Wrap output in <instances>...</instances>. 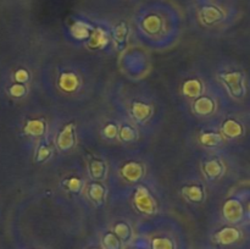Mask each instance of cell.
Listing matches in <instances>:
<instances>
[{
  "mask_svg": "<svg viewBox=\"0 0 250 249\" xmlns=\"http://www.w3.org/2000/svg\"><path fill=\"white\" fill-rule=\"evenodd\" d=\"M220 80L225 84L231 97L241 99L246 95L247 88L244 83V75L241 71H229L220 75Z\"/></svg>",
  "mask_w": 250,
  "mask_h": 249,
  "instance_id": "6da1fadb",
  "label": "cell"
},
{
  "mask_svg": "<svg viewBox=\"0 0 250 249\" xmlns=\"http://www.w3.org/2000/svg\"><path fill=\"white\" fill-rule=\"evenodd\" d=\"M242 239V231L234 226H225L216 231L212 236V242L217 246L229 247Z\"/></svg>",
  "mask_w": 250,
  "mask_h": 249,
  "instance_id": "7a4b0ae2",
  "label": "cell"
},
{
  "mask_svg": "<svg viewBox=\"0 0 250 249\" xmlns=\"http://www.w3.org/2000/svg\"><path fill=\"white\" fill-rule=\"evenodd\" d=\"M222 214H224V217L227 222L238 224L243 220L246 211H244V207L241 200L231 198V199L225 202L224 207H222Z\"/></svg>",
  "mask_w": 250,
  "mask_h": 249,
  "instance_id": "3957f363",
  "label": "cell"
},
{
  "mask_svg": "<svg viewBox=\"0 0 250 249\" xmlns=\"http://www.w3.org/2000/svg\"><path fill=\"white\" fill-rule=\"evenodd\" d=\"M134 205L137 210L143 214L151 215L156 211L155 200L148 192V189L144 187L137 188L136 194H134Z\"/></svg>",
  "mask_w": 250,
  "mask_h": 249,
  "instance_id": "277c9868",
  "label": "cell"
},
{
  "mask_svg": "<svg viewBox=\"0 0 250 249\" xmlns=\"http://www.w3.org/2000/svg\"><path fill=\"white\" fill-rule=\"evenodd\" d=\"M75 144V124H68L58 136V146L61 150H68Z\"/></svg>",
  "mask_w": 250,
  "mask_h": 249,
  "instance_id": "5b68a950",
  "label": "cell"
},
{
  "mask_svg": "<svg viewBox=\"0 0 250 249\" xmlns=\"http://www.w3.org/2000/svg\"><path fill=\"white\" fill-rule=\"evenodd\" d=\"M109 43V34L105 29L102 27H97L93 29V32L89 36V42H88V46L92 49H102L107 45Z\"/></svg>",
  "mask_w": 250,
  "mask_h": 249,
  "instance_id": "8992f818",
  "label": "cell"
},
{
  "mask_svg": "<svg viewBox=\"0 0 250 249\" xmlns=\"http://www.w3.org/2000/svg\"><path fill=\"white\" fill-rule=\"evenodd\" d=\"M222 133L229 138H238L244 134V126L234 119H229L222 124Z\"/></svg>",
  "mask_w": 250,
  "mask_h": 249,
  "instance_id": "52a82bcc",
  "label": "cell"
},
{
  "mask_svg": "<svg viewBox=\"0 0 250 249\" xmlns=\"http://www.w3.org/2000/svg\"><path fill=\"white\" fill-rule=\"evenodd\" d=\"M225 14L216 6H204L200 11V17L205 24H214L224 19Z\"/></svg>",
  "mask_w": 250,
  "mask_h": 249,
  "instance_id": "ba28073f",
  "label": "cell"
},
{
  "mask_svg": "<svg viewBox=\"0 0 250 249\" xmlns=\"http://www.w3.org/2000/svg\"><path fill=\"white\" fill-rule=\"evenodd\" d=\"M121 173L128 182H137L143 175V167L138 163H127L122 166Z\"/></svg>",
  "mask_w": 250,
  "mask_h": 249,
  "instance_id": "9c48e42d",
  "label": "cell"
},
{
  "mask_svg": "<svg viewBox=\"0 0 250 249\" xmlns=\"http://www.w3.org/2000/svg\"><path fill=\"white\" fill-rule=\"evenodd\" d=\"M215 110L214 100L208 97H199L194 103V111L199 115H210Z\"/></svg>",
  "mask_w": 250,
  "mask_h": 249,
  "instance_id": "30bf717a",
  "label": "cell"
},
{
  "mask_svg": "<svg viewBox=\"0 0 250 249\" xmlns=\"http://www.w3.org/2000/svg\"><path fill=\"white\" fill-rule=\"evenodd\" d=\"M203 170H204L207 177H209L210 180H215V178L220 177V176L224 173V165H222L221 161L219 160H210L207 161L203 166Z\"/></svg>",
  "mask_w": 250,
  "mask_h": 249,
  "instance_id": "8fae6325",
  "label": "cell"
},
{
  "mask_svg": "<svg viewBox=\"0 0 250 249\" xmlns=\"http://www.w3.org/2000/svg\"><path fill=\"white\" fill-rule=\"evenodd\" d=\"M59 85L63 92H73L78 88V78L75 73H62L59 78Z\"/></svg>",
  "mask_w": 250,
  "mask_h": 249,
  "instance_id": "7c38bea8",
  "label": "cell"
},
{
  "mask_svg": "<svg viewBox=\"0 0 250 249\" xmlns=\"http://www.w3.org/2000/svg\"><path fill=\"white\" fill-rule=\"evenodd\" d=\"M151 111H153L151 106L146 103L134 102L132 104V114H133L134 119L138 121H146L151 115Z\"/></svg>",
  "mask_w": 250,
  "mask_h": 249,
  "instance_id": "4fadbf2b",
  "label": "cell"
},
{
  "mask_svg": "<svg viewBox=\"0 0 250 249\" xmlns=\"http://www.w3.org/2000/svg\"><path fill=\"white\" fill-rule=\"evenodd\" d=\"M90 26L88 23H85L84 21H76L75 23L71 26L70 32L72 34L73 38L78 39V41H82V39L89 38L90 36Z\"/></svg>",
  "mask_w": 250,
  "mask_h": 249,
  "instance_id": "5bb4252c",
  "label": "cell"
},
{
  "mask_svg": "<svg viewBox=\"0 0 250 249\" xmlns=\"http://www.w3.org/2000/svg\"><path fill=\"white\" fill-rule=\"evenodd\" d=\"M182 194L190 202L200 203L204 198V189L198 185L186 186L182 188Z\"/></svg>",
  "mask_w": 250,
  "mask_h": 249,
  "instance_id": "9a60e30c",
  "label": "cell"
},
{
  "mask_svg": "<svg viewBox=\"0 0 250 249\" xmlns=\"http://www.w3.org/2000/svg\"><path fill=\"white\" fill-rule=\"evenodd\" d=\"M183 94L189 98H198L202 95L203 85L198 80H188L183 83Z\"/></svg>",
  "mask_w": 250,
  "mask_h": 249,
  "instance_id": "2e32d148",
  "label": "cell"
},
{
  "mask_svg": "<svg viewBox=\"0 0 250 249\" xmlns=\"http://www.w3.org/2000/svg\"><path fill=\"white\" fill-rule=\"evenodd\" d=\"M24 133L32 137H38L45 132V124L42 120H28L23 128Z\"/></svg>",
  "mask_w": 250,
  "mask_h": 249,
  "instance_id": "e0dca14e",
  "label": "cell"
},
{
  "mask_svg": "<svg viewBox=\"0 0 250 249\" xmlns=\"http://www.w3.org/2000/svg\"><path fill=\"white\" fill-rule=\"evenodd\" d=\"M224 137L216 132H205L200 136V143L205 146H217L222 144Z\"/></svg>",
  "mask_w": 250,
  "mask_h": 249,
  "instance_id": "ac0fdd59",
  "label": "cell"
},
{
  "mask_svg": "<svg viewBox=\"0 0 250 249\" xmlns=\"http://www.w3.org/2000/svg\"><path fill=\"white\" fill-rule=\"evenodd\" d=\"M150 249H176V244L168 237L158 236L151 239Z\"/></svg>",
  "mask_w": 250,
  "mask_h": 249,
  "instance_id": "d6986e66",
  "label": "cell"
},
{
  "mask_svg": "<svg viewBox=\"0 0 250 249\" xmlns=\"http://www.w3.org/2000/svg\"><path fill=\"white\" fill-rule=\"evenodd\" d=\"M122 242L114 232H106L103 236L102 247L104 249H121Z\"/></svg>",
  "mask_w": 250,
  "mask_h": 249,
  "instance_id": "ffe728a7",
  "label": "cell"
},
{
  "mask_svg": "<svg viewBox=\"0 0 250 249\" xmlns=\"http://www.w3.org/2000/svg\"><path fill=\"white\" fill-rule=\"evenodd\" d=\"M88 194L93 202H95L97 204H102L105 199V188L100 183H93L88 188Z\"/></svg>",
  "mask_w": 250,
  "mask_h": 249,
  "instance_id": "44dd1931",
  "label": "cell"
},
{
  "mask_svg": "<svg viewBox=\"0 0 250 249\" xmlns=\"http://www.w3.org/2000/svg\"><path fill=\"white\" fill-rule=\"evenodd\" d=\"M114 232L117 237L120 238L121 242H127L129 238H131V228H129L128 225L126 222H117L114 226Z\"/></svg>",
  "mask_w": 250,
  "mask_h": 249,
  "instance_id": "7402d4cb",
  "label": "cell"
},
{
  "mask_svg": "<svg viewBox=\"0 0 250 249\" xmlns=\"http://www.w3.org/2000/svg\"><path fill=\"white\" fill-rule=\"evenodd\" d=\"M105 170H106V167H105V164L103 163V161L97 160V159L90 161L89 171L93 178H95V180H100V178L104 177Z\"/></svg>",
  "mask_w": 250,
  "mask_h": 249,
  "instance_id": "603a6c76",
  "label": "cell"
},
{
  "mask_svg": "<svg viewBox=\"0 0 250 249\" xmlns=\"http://www.w3.org/2000/svg\"><path fill=\"white\" fill-rule=\"evenodd\" d=\"M161 27V20L158 16H148L143 21V28L146 29L148 33H156L159 32Z\"/></svg>",
  "mask_w": 250,
  "mask_h": 249,
  "instance_id": "cb8c5ba5",
  "label": "cell"
},
{
  "mask_svg": "<svg viewBox=\"0 0 250 249\" xmlns=\"http://www.w3.org/2000/svg\"><path fill=\"white\" fill-rule=\"evenodd\" d=\"M127 32H128V28H127L126 23H120L117 24L116 27H115V31H114V39L115 42H116L117 45L121 48L122 45L125 44V42H126V38H127Z\"/></svg>",
  "mask_w": 250,
  "mask_h": 249,
  "instance_id": "d4e9b609",
  "label": "cell"
},
{
  "mask_svg": "<svg viewBox=\"0 0 250 249\" xmlns=\"http://www.w3.org/2000/svg\"><path fill=\"white\" fill-rule=\"evenodd\" d=\"M120 138L124 142H132L136 138V131L129 126H124L120 129Z\"/></svg>",
  "mask_w": 250,
  "mask_h": 249,
  "instance_id": "484cf974",
  "label": "cell"
},
{
  "mask_svg": "<svg viewBox=\"0 0 250 249\" xmlns=\"http://www.w3.org/2000/svg\"><path fill=\"white\" fill-rule=\"evenodd\" d=\"M65 186L67 187V189L70 190V192L77 193V192H80L81 187H82V182H81L80 178L71 177V178H68V180L65 181Z\"/></svg>",
  "mask_w": 250,
  "mask_h": 249,
  "instance_id": "4316f807",
  "label": "cell"
},
{
  "mask_svg": "<svg viewBox=\"0 0 250 249\" xmlns=\"http://www.w3.org/2000/svg\"><path fill=\"white\" fill-rule=\"evenodd\" d=\"M26 92H27L26 87H24L22 83H15V84H12L9 89L10 94L15 98L23 97V95L26 94Z\"/></svg>",
  "mask_w": 250,
  "mask_h": 249,
  "instance_id": "83f0119b",
  "label": "cell"
},
{
  "mask_svg": "<svg viewBox=\"0 0 250 249\" xmlns=\"http://www.w3.org/2000/svg\"><path fill=\"white\" fill-rule=\"evenodd\" d=\"M50 156V149L46 145H41L37 151V161H44Z\"/></svg>",
  "mask_w": 250,
  "mask_h": 249,
  "instance_id": "f1b7e54d",
  "label": "cell"
},
{
  "mask_svg": "<svg viewBox=\"0 0 250 249\" xmlns=\"http://www.w3.org/2000/svg\"><path fill=\"white\" fill-rule=\"evenodd\" d=\"M28 78H29L28 72H27L24 68H20V70H17L16 72H15V80H16L19 83H22V84H23L24 82L28 81Z\"/></svg>",
  "mask_w": 250,
  "mask_h": 249,
  "instance_id": "f546056e",
  "label": "cell"
},
{
  "mask_svg": "<svg viewBox=\"0 0 250 249\" xmlns=\"http://www.w3.org/2000/svg\"><path fill=\"white\" fill-rule=\"evenodd\" d=\"M103 132H104V136L107 137V138H114V137H116L117 134L116 124H107Z\"/></svg>",
  "mask_w": 250,
  "mask_h": 249,
  "instance_id": "4dcf8cb0",
  "label": "cell"
},
{
  "mask_svg": "<svg viewBox=\"0 0 250 249\" xmlns=\"http://www.w3.org/2000/svg\"><path fill=\"white\" fill-rule=\"evenodd\" d=\"M247 214H248V217L250 219V203H249L248 208H247Z\"/></svg>",
  "mask_w": 250,
  "mask_h": 249,
  "instance_id": "1f68e13d",
  "label": "cell"
},
{
  "mask_svg": "<svg viewBox=\"0 0 250 249\" xmlns=\"http://www.w3.org/2000/svg\"><path fill=\"white\" fill-rule=\"evenodd\" d=\"M89 249H104V248H103V247H92V248Z\"/></svg>",
  "mask_w": 250,
  "mask_h": 249,
  "instance_id": "d6a6232c",
  "label": "cell"
},
{
  "mask_svg": "<svg viewBox=\"0 0 250 249\" xmlns=\"http://www.w3.org/2000/svg\"><path fill=\"white\" fill-rule=\"evenodd\" d=\"M133 249H148V248H139V247H137V248H133Z\"/></svg>",
  "mask_w": 250,
  "mask_h": 249,
  "instance_id": "836d02e7",
  "label": "cell"
}]
</instances>
